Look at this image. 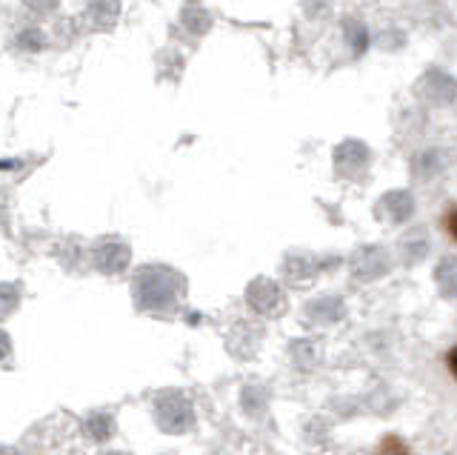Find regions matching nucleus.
<instances>
[{"mask_svg":"<svg viewBox=\"0 0 457 455\" xmlns=\"http://www.w3.org/2000/svg\"><path fill=\"white\" fill-rule=\"evenodd\" d=\"M114 15H118V0H95L89 6V18L97 29H109L114 23Z\"/></svg>","mask_w":457,"mask_h":455,"instance_id":"obj_1","label":"nucleus"},{"mask_svg":"<svg viewBox=\"0 0 457 455\" xmlns=\"http://www.w3.org/2000/svg\"><path fill=\"white\" fill-rule=\"evenodd\" d=\"M375 455H411V452H409V447L397 435H389V438L380 441V447H378Z\"/></svg>","mask_w":457,"mask_h":455,"instance_id":"obj_2","label":"nucleus"},{"mask_svg":"<svg viewBox=\"0 0 457 455\" xmlns=\"http://www.w3.org/2000/svg\"><path fill=\"white\" fill-rule=\"evenodd\" d=\"M18 46L21 49H40L43 46V35H37V32H23L21 40H18Z\"/></svg>","mask_w":457,"mask_h":455,"instance_id":"obj_3","label":"nucleus"},{"mask_svg":"<svg viewBox=\"0 0 457 455\" xmlns=\"http://www.w3.org/2000/svg\"><path fill=\"white\" fill-rule=\"evenodd\" d=\"M443 226H446V232L452 240H457V209H449L446 218H443Z\"/></svg>","mask_w":457,"mask_h":455,"instance_id":"obj_4","label":"nucleus"},{"mask_svg":"<svg viewBox=\"0 0 457 455\" xmlns=\"http://www.w3.org/2000/svg\"><path fill=\"white\" fill-rule=\"evenodd\" d=\"M26 6H32L35 12H52L57 6V0H26Z\"/></svg>","mask_w":457,"mask_h":455,"instance_id":"obj_5","label":"nucleus"},{"mask_svg":"<svg viewBox=\"0 0 457 455\" xmlns=\"http://www.w3.org/2000/svg\"><path fill=\"white\" fill-rule=\"evenodd\" d=\"M446 364H449V373H452V375L457 378V347H454V350L449 352V358H446Z\"/></svg>","mask_w":457,"mask_h":455,"instance_id":"obj_6","label":"nucleus"}]
</instances>
